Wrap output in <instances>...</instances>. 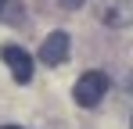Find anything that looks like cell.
Segmentation results:
<instances>
[{"label": "cell", "mask_w": 133, "mask_h": 129, "mask_svg": "<svg viewBox=\"0 0 133 129\" xmlns=\"http://www.w3.org/2000/svg\"><path fill=\"white\" fill-rule=\"evenodd\" d=\"M104 93H108V75L104 72H83L72 86V97H76L79 108H97Z\"/></svg>", "instance_id": "cell-1"}, {"label": "cell", "mask_w": 133, "mask_h": 129, "mask_svg": "<svg viewBox=\"0 0 133 129\" xmlns=\"http://www.w3.org/2000/svg\"><path fill=\"white\" fill-rule=\"evenodd\" d=\"M0 58L7 61L11 75H15V83H29V79H32V58H29V50L15 47V43H7V47L0 50Z\"/></svg>", "instance_id": "cell-2"}, {"label": "cell", "mask_w": 133, "mask_h": 129, "mask_svg": "<svg viewBox=\"0 0 133 129\" xmlns=\"http://www.w3.org/2000/svg\"><path fill=\"white\" fill-rule=\"evenodd\" d=\"M68 50H72L68 32H50V36L40 43V61L43 64H61V61H68Z\"/></svg>", "instance_id": "cell-3"}, {"label": "cell", "mask_w": 133, "mask_h": 129, "mask_svg": "<svg viewBox=\"0 0 133 129\" xmlns=\"http://www.w3.org/2000/svg\"><path fill=\"white\" fill-rule=\"evenodd\" d=\"M101 22L111 25V29H122L133 22V0H108L104 11H101Z\"/></svg>", "instance_id": "cell-4"}, {"label": "cell", "mask_w": 133, "mask_h": 129, "mask_svg": "<svg viewBox=\"0 0 133 129\" xmlns=\"http://www.w3.org/2000/svg\"><path fill=\"white\" fill-rule=\"evenodd\" d=\"M61 4H65V7H83L87 0H61Z\"/></svg>", "instance_id": "cell-5"}, {"label": "cell", "mask_w": 133, "mask_h": 129, "mask_svg": "<svg viewBox=\"0 0 133 129\" xmlns=\"http://www.w3.org/2000/svg\"><path fill=\"white\" fill-rule=\"evenodd\" d=\"M0 129H22V126H0Z\"/></svg>", "instance_id": "cell-6"}, {"label": "cell", "mask_w": 133, "mask_h": 129, "mask_svg": "<svg viewBox=\"0 0 133 129\" xmlns=\"http://www.w3.org/2000/svg\"><path fill=\"white\" fill-rule=\"evenodd\" d=\"M0 7H4V0H0Z\"/></svg>", "instance_id": "cell-7"}, {"label": "cell", "mask_w": 133, "mask_h": 129, "mask_svg": "<svg viewBox=\"0 0 133 129\" xmlns=\"http://www.w3.org/2000/svg\"><path fill=\"white\" fill-rule=\"evenodd\" d=\"M130 129H133V126H130Z\"/></svg>", "instance_id": "cell-8"}]
</instances>
